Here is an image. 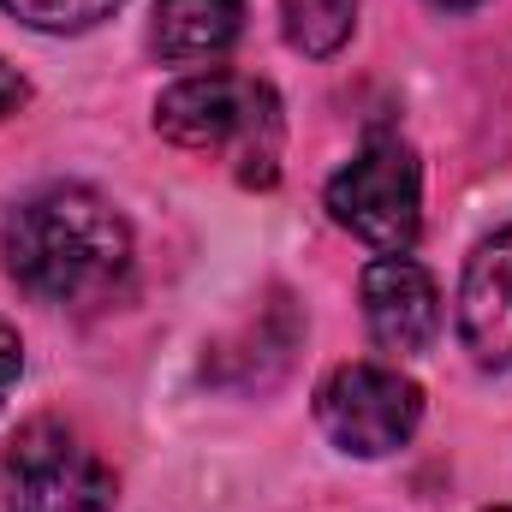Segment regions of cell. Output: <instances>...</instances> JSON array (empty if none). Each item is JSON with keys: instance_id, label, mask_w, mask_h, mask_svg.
<instances>
[{"instance_id": "30bf717a", "label": "cell", "mask_w": 512, "mask_h": 512, "mask_svg": "<svg viewBox=\"0 0 512 512\" xmlns=\"http://www.w3.org/2000/svg\"><path fill=\"white\" fill-rule=\"evenodd\" d=\"M18 24L30 30H48V36H78V30H96L102 18H114L126 0H0Z\"/></svg>"}, {"instance_id": "ba28073f", "label": "cell", "mask_w": 512, "mask_h": 512, "mask_svg": "<svg viewBox=\"0 0 512 512\" xmlns=\"http://www.w3.org/2000/svg\"><path fill=\"white\" fill-rule=\"evenodd\" d=\"M245 30V0H155L149 48L173 66L221 60Z\"/></svg>"}, {"instance_id": "8992f818", "label": "cell", "mask_w": 512, "mask_h": 512, "mask_svg": "<svg viewBox=\"0 0 512 512\" xmlns=\"http://www.w3.org/2000/svg\"><path fill=\"white\" fill-rule=\"evenodd\" d=\"M364 322H370V340L382 352H429V340L441 334V292H435V274L417 262V256L393 251L376 256L364 268Z\"/></svg>"}, {"instance_id": "7a4b0ae2", "label": "cell", "mask_w": 512, "mask_h": 512, "mask_svg": "<svg viewBox=\"0 0 512 512\" xmlns=\"http://www.w3.org/2000/svg\"><path fill=\"white\" fill-rule=\"evenodd\" d=\"M155 131L173 149L239 161L245 185H268L274 161H280V96L262 78L197 72V78H179L173 90H161Z\"/></svg>"}, {"instance_id": "6da1fadb", "label": "cell", "mask_w": 512, "mask_h": 512, "mask_svg": "<svg viewBox=\"0 0 512 512\" xmlns=\"http://www.w3.org/2000/svg\"><path fill=\"white\" fill-rule=\"evenodd\" d=\"M6 274L42 304L108 298L131 274L126 215L90 185H48L24 197L6 221Z\"/></svg>"}, {"instance_id": "7c38bea8", "label": "cell", "mask_w": 512, "mask_h": 512, "mask_svg": "<svg viewBox=\"0 0 512 512\" xmlns=\"http://www.w3.org/2000/svg\"><path fill=\"white\" fill-rule=\"evenodd\" d=\"M24 96H30V90H24V78L0 60V120H12V114L24 108Z\"/></svg>"}, {"instance_id": "9c48e42d", "label": "cell", "mask_w": 512, "mask_h": 512, "mask_svg": "<svg viewBox=\"0 0 512 512\" xmlns=\"http://www.w3.org/2000/svg\"><path fill=\"white\" fill-rule=\"evenodd\" d=\"M280 24H286V42L298 54H334L352 24H358V0H280Z\"/></svg>"}, {"instance_id": "8fae6325", "label": "cell", "mask_w": 512, "mask_h": 512, "mask_svg": "<svg viewBox=\"0 0 512 512\" xmlns=\"http://www.w3.org/2000/svg\"><path fill=\"white\" fill-rule=\"evenodd\" d=\"M18 370H24V346H18V328H12V322H0V399L12 393Z\"/></svg>"}, {"instance_id": "5bb4252c", "label": "cell", "mask_w": 512, "mask_h": 512, "mask_svg": "<svg viewBox=\"0 0 512 512\" xmlns=\"http://www.w3.org/2000/svg\"><path fill=\"white\" fill-rule=\"evenodd\" d=\"M495 512H512V507H495Z\"/></svg>"}, {"instance_id": "5b68a950", "label": "cell", "mask_w": 512, "mask_h": 512, "mask_svg": "<svg viewBox=\"0 0 512 512\" xmlns=\"http://www.w3.org/2000/svg\"><path fill=\"white\" fill-rule=\"evenodd\" d=\"M322 435L352 459H382L405 447L423 423V387L387 364H340L316 387Z\"/></svg>"}, {"instance_id": "3957f363", "label": "cell", "mask_w": 512, "mask_h": 512, "mask_svg": "<svg viewBox=\"0 0 512 512\" xmlns=\"http://www.w3.org/2000/svg\"><path fill=\"white\" fill-rule=\"evenodd\" d=\"M6 512H114V465L60 417H30L0 453Z\"/></svg>"}, {"instance_id": "52a82bcc", "label": "cell", "mask_w": 512, "mask_h": 512, "mask_svg": "<svg viewBox=\"0 0 512 512\" xmlns=\"http://www.w3.org/2000/svg\"><path fill=\"white\" fill-rule=\"evenodd\" d=\"M459 334L483 370H512V227L489 233L465 256Z\"/></svg>"}, {"instance_id": "4fadbf2b", "label": "cell", "mask_w": 512, "mask_h": 512, "mask_svg": "<svg viewBox=\"0 0 512 512\" xmlns=\"http://www.w3.org/2000/svg\"><path fill=\"white\" fill-rule=\"evenodd\" d=\"M429 6H441V12H465V6H477V0H429Z\"/></svg>"}, {"instance_id": "277c9868", "label": "cell", "mask_w": 512, "mask_h": 512, "mask_svg": "<svg viewBox=\"0 0 512 512\" xmlns=\"http://www.w3.org/2000/svg\"><path fill=\"white\" fill-rule=\"evenodd\" d=\"M334 221L376 245L382 256L411 251L423 233V167L399 137H370L334 179H328Z\"/></svg>"}]
</instances>
